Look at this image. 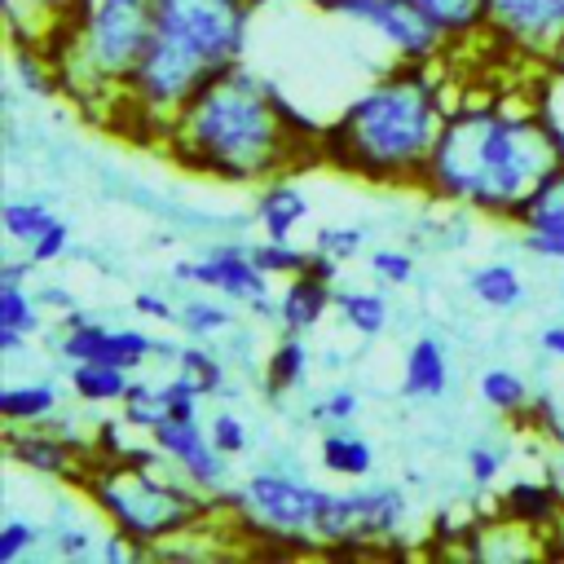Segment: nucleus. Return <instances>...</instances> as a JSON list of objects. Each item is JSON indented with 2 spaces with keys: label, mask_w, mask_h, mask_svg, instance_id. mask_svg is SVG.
<instances>
[{
  "label": "nucleus",
  "mask_w": 564,
  "mask_h": 564,
  "mask_svg": "<svg viewBox=\"0 0 564 564\" xmlns=\"http://www.w3.org/2000/svg\"><path fill=\"white\" fill-rule=\"evenodd\" d=\"M560 445H564V432H560Z\"/></svg>",
  "instance_id": "48"
},
{
  "label": "nucleus",
  "mask_w": 564,
  "mask_h": 564,
  "mask_svg": "<svg viewBox=\"0 0 564 564\" xmlns=\"http://www.w3.org/2000/svg\"><path fill=\"white\" fill-rule=\"evenodd\" d=\"M326 18L375 40L392 62H445V35L410 0H326Z\"/></svg>",
  "instance_id": "10"
},
{
  "label": "nucleus",
  "mask_w": 564,
  "mask_h": 564,
  "mask_svg": "<svg viewBox=\"0 0 564 564\" xmlns=\"http://www.w3.org/2000/svg\"><path fill=\"white\" fill-rule=\"evenodd\" d=\"M463 467H467V480L476 489H494L507 471V449L494 445V441H476V445L463 449Z\"/></svg>",
  "instance_id": "39"
},
{
  "label": "nucleus",
  "mask_w": 564,
  "mask_h": 564,
  "mask_svg": "<svg viewBox=\"0 0 564 564\" xmlns=\"http://www.w3.org/2000/svg\"><path fill=\"white\" fill-rule=\"evenodd\" d=\"M326 485L308 480L291 463H260L234 480L225 494L229 524H242L251 538L282 546V551H322L317 542V511Z\"/></svg>",
  "instance_id": "7"
},
{
  "label": "nucleus",
  "mask_w": 564,
  "mask_h": 564,
  "mask_svg": "<svg viewBox=\"0 0 564 564\" xmlns=\"http://www.w3.org/2000/svg\"><path fill=\"white\" fill-rule=\"evenodd\" d=\"M35 291H40V300L48 304V313H53V308H57V317H66V313H79V308H75V295H70L66 286H35Z\"/></svg>",
  "instance_id": "44"
},
{
  "label": "nucleus",
  "mask_w": 564,
  "mask_h": 564,
  "mask_svg": "<svg viewBox=\"0 0 564 564\" xmlns=\"http://www.w3.org/2000/svg\"><path fill=\"white\" fill-rule=\"evenodd\" d=\"M4 449L9 463L35 480H57V485H79L88 471V449L75 445L66 432H57L53 423H35V427H4Z\"/></svg>",
  "instance_id": "13"
},
{
  "label": "nucleus",
  "mask_w": 564,
  "mask_h": 564,
  "mask_svg": "<svg viewBox=\"0 0 564 564\" xmlns=\"http://www.w3.org/2000/svg\"><path fill=\"white\" fill-rule=\"evenodd\" d=\"M150 441L176 476H185L198 494L225 502V494L234 489V458L216 449L207 419H159L150 427Z\"/></svg>",
  "instance_id": "11"
},
{
  "label": "nucleus",
  "mask_w": 564,
  "mask_h": 564,
  "mask_svg": "<svg viewBox=\"0 0 564 564\" xmlns=\"http://www.w3.org/2000/svg\"><path fill=\"white\" fill-rule=\"evenodd\" d=\"M449 392V348L436 335H414L401 357V397L414 405H432Z\"/></svg>",
  "instance_id": "18"
},
{
  "label": "nucleus",
  "mask_w": 564,
  "mask_h": 564,
  "mask_svg": "<svg viewBox=\"0 0 564 564\" xmlns=\"http://www.w3.org/2000/svg\"><path fill=\"white\" fill-rule=\"evenodd\" d=\"M207 432H212V441H216L220 454H229V458H247L251 454V427H247L242 414H234V410L220 405V410H212Z\"/></svg>",
  "instance_id": "40"
},
{
  "label": "nucleus",
  "mask_w": 564,
  "mask_h": 564,
  "mask_svg": "<svg viewBox=\"0 0 564 564\" xmlns=\"http://www.w3.org/2000/svg\"><path fill=\"white\" fill-rule=\"evenodd\" d=\"M410 520V498L392 480H352V489H326L317 511L322 551L388 546Z\"/></svg>",
  "instance_id": "8"
},
{
  "label": "nucleus",
  "mask_w": 564,
  "mask_h": 564,
  "mask_svg": "<svg viewBox=\"0 0 564 564\" xmlns=\"http://www.w3.org/2000/svg\"><path fill=\"white\" fill-rule=\"evenodd\" d=\"M79 498L106 520V529L132 538L145 555L189 538L225 511V502L198 494L185 476L163 463H132V458H93L84 480L75 485Z\"/></svg>",
  "instance_id": "6"
},
{
  "label": "nucleus",
  "mask_w": 564,
  "mask_h": 564,
  "mask_svg": "<svg viewBox=\"0 0 564 564\" xmlns=\"http://www.w3.org/2000/svg\"><path fill=\"white\" fill-rule=\"evenodd\" d=\"M313 216V198L304 194V185L295 181V172H282L264 185H256V207H251V220L260 229V238H278V242H291L295 229Z\"/></svg>",
  "instance_id": "17"
},
{
  "label": "nucleus",
  "mask_w": 564,
  "mask_h": 564,
  "mask_svg": "<svg viewBox=\"0 0 564 564\" xmlns=\"http://www.w3.org/2000/svg\"><path fill=\"white\" fill-rule=\"evenodd\" d=\"M172 370H181L207 401H225V397H234V388H229V366H225V357L216 352V344L181 339Z\"/></svg>",
  "instance_id": "28"
},
{
  "label": "nucleus",
  "mask_w": 564,
  "mask_h": 564,
  "mask_svg": "<svg viewBox=\"0 0 564 564\" xmlns=\"http://www.w3.org/2000/svg\"><path fill=\"white\" fill-rule=\"evenodd\" d=\"M48 542V520L22 516V511H4L0 520V564H18L35 551H44Z\"/></svg>",
  "instance_id": "32"
},
{
  "label": "nucleus",
  "mask_w": 564,
  "mask_h": 564,
  "mask_svg": "<svg viewBox=\"0 0 564 564\" xmlns=\"http://www.w3.org/2000/svg\"><path fill=\"white\" fill-rule=\"evenodd\" d=\"M498 516H507V520L533 529L538 538H546L564 520V498L542 480H511L502 502H498Z\"/></svg>",
  "instance_id": "22"
},
{
  "label": "nucleus",
  "mask_w": 564,
  "mask_h": 564,
  "mask_svg": "<svg viewBox=\"0 0 564 564\" xmlns=\"http://www.w3.org/2000/svg\"><path fill=\"white\" fill-rule=\"evenodd\" d=\"M57 220H62L57 207L48 198H35V194H13L0 207V229H4L9 247H18V251H26L35 238H44Z\"/></svg>",
  "instance_id": "30"
},
{
  "label": "nucleus",
  "mask_w": 564,
  "mask_h": 564,
  "mask_svg": "<svg viewBox=\"0 0 564 564\" xmlns=\"http://www.w3.org/2000/svg\"><path fill=\"white\" fill-rule=\"evenodd\" d=\"M70 247H75V234H70V220H57L44 238H35L22 256L35 264V269H48V264H57V260H66L70 256Z\"/></svg>",
  "instance_id": "42"
},
{
  "label": "nucleus",
  "mask_w": 564,
  "mask_h": 564,
  "mask_svg": "<svg viewBox=\"0 0 564 564\" xmlns=\"http://www.w3.org/2000/svg\"><path fill=\"white\" fill-rule=\"evenodd\" d=\"M335 313H339V326L352 330L357 339H379L392 326V304L379 286H339Z\"/></svg>",
  "instance_id": "27"
},
{
  "label": "nucleus",
  "mask_w": 564,
  "mask_h": 564,
  "mask_svg": "<svg viewBox=\"0 0 564 564\" xmlns=\"http://www.w3.org/2000/svg\"><path fill=\"white\" fill-rule=\"evenodd\" d=\"M256 13L251 0H154V40L115 106V123L123 115L132 132L163 137L212 75L247 62Z\"/></svg>",
  "instance_id": "4"
},
{
  "label": "nucleus",
  "mask_w": 564,
  "mask_h": 564,
  "mask_svg": "<svg viewBox=\"0 0 564 564\" xmlns=\"http://www.w3.org/2000/svg\"><path fill=\"white\" fill-rule=\"evenodd\" d=\"M256 9H278V4H304V9H322L326 0H251Z\"/></svg>",
  "instance_id": "47"
},
{
  "label": "nucleus",
  "mask_w": 564,
  "mask_h": 564,
  "mask_svg": "<svg viewBox=\"0 0 564 564\" xmlns=\"http://www.w3.org/2000/svg\"><path fill=\"white\" fill-rule=\"evenodd\" d=\"M66 507H70V498L62 494L53 502V516H48V542H44V551L53 560H101V538H106V529H97L101 516L93 511L88 520H79Z\"/></svg>",
  "instance_id": "24"
},
{
  "label": "nucleus",
  "mask_w": 564,
  "mask_h": 564,
  "mask_svg": "<svg viewBox=\"0 0 564 564\" xmlns=\"http://www.w3.org/2000/svg\"><path fill=\"white\" fill-rule=\"evenodd\" d=\"M313 366H317V357H313V348H308V335H282V330H278V344H273L269 357H264V397H269L273 405H282L286 397L304 392Z\"/></svg>",
  "instance_id": "20"
},
{
  "label": "nucleus",
  "mask_w": 564,
  "mask_h": 564,
  "mask_svg": "<svg viewBox=\"0 0 564 564\" xmlns=\"http://www.w3.org/2000/svg\"><path fill=\"white\" fill-rule=\"evenodd\" d=\"M538 348H542L546 357H555V361H564V322H555V326H546V330L538 335Z\"/></svg>",
  "instance_id": "45"
},
{
  "label": "nucleus",
  "mask_w": 564,
  "mask_h": 564,
  "mask_svg": "<svg viewBox=\"0 0 564 564\" xmlns=\"http://www.w3.org/2000/svg\"><path fill=\"white\" fill-rule=\"evenodd\" d=\"M361 414V392L352 383H330L313 397L308 405V419L322 423V427H339V423H352Z\"/></svg>",
  "instance_id": "35"
},
{
  "label": "nucleus",
  "mask_w": 564,
  "mask_h": 564,
  "mask_svg": "<svg viewBox=\"0 0 564 564\" xmlns=\"http://www.w3.org/2000/svg\"><path fill=\"white\" fill-rule=\"evenodd\" d=\"M317 463H322L326 476L370 480V471H375V445L352 423H339V427H326L317 436Z\"/></svg>",
  "instance_id": "23"
},
{
  "label": "nucleus",
  "mask_w": 564,
  "mask_h": 564,
  "mask_svg": "<svg viewBox=\"0 0 564 564\" xmlns=\"http://www.w3.org/2000/svg\"><path fill=\"white\" fill-rule=\"evenodd\" d=\"M132 383V370L110 366V361H70L66 366V388L84 405H119Z\"/></svg>",
  "instance_id": "29"
},
{
  "label": "nucleus",
  "mask_w": 564,
  "mask_h": 564,
  "mask_svg": "<svg viewBox=\"0 0 564 564\" xmlns=\"http://www.w3.org/2000/svg\"><path fill=\"white\" fill-rule=\"evenodd\" d=\"M366 269H370V278H375L379 286H410L419 264H414V251L383 242V247L366 251Z\"/></svg>",
  "instance_id": "36"
},
{
  "label": "nucleus",
  "mask_w": 564,
  "mask_h": 564,
  "mask_svg": "<svg viewBox=\"0 0 564 564\" xmlns=\"http://www.w3.org/2000/svg\"><path fill=\"white\" fill-rule=\"evenodd\" d=\"M560 163L564 145L542 101L463 97L445 115L419 189L432 203L511 225Z\"/></svg>",
  "instance_id": "2"
},
{
  "label": "nucleus",
  "mask_w": 564,
  "mask_h": 564,
  "mask_svg": "<svg viewBox=\"0 0 564 564\" xmlns=\"http://www.w3.org/2000/svg\"><path fill=\"white\" fill-rule=\"evenodd\" d=\"M467 295L494 313H511L529 300V286H524V273L511 264V260H489V264H476L467 273Z\"/></svg>",
  "instance_id": "26"
},
{
  "label": "nucleus",
  "mask_w": 564,
  "mask_h": 564,
  "mask_svg": "<svg viewBox=\"0 0 564 564\" xmlns=\"http://www.w3.org/2000/svg\"><path fill=\"white\" fill-rule=\"evenodd\" d=\"M172 282L176 286H198V291H216L225 300H234L238 308H247L251 317H278V286L273 278L256 264L251 242L238 238H220L212 247H203L198 256H185L172 264Z\"/></svg>",
  "instance_id": "9"
},
{
  "label": "nucleus",
  "mask_w": 564,
  "mask_h": 564,
  "mask_svg": "<svg viewBox=\"0 0 564 564\" xmlns=\"http://www.w3.org/2000/svg\"><path fill=\"white\" fill-rule=\"evenodd\" d=\"M185 339H203V344H216L225 339L229 330H238V304L216 295V291H198L189 286L185 300H176V322H172Z\"/></svg>",
  "instance_id": "21"
},
{
  "label": "nucleus",
  "mask_w": 564,
  "mask_h": 564,
  "mask_svg": "<svg viewBox=\"0 0 564 564\" xmlns=\"http://www.w3.org/2000/svg\"><path fill=\"white\" fill-rule=\"evenodd\" d=\"M441 62H392L375 70L322 128L326 167L388 189H419L449 115Z\"/></svg>",
  "instance_id": "3"
},
{
  "label": "nucleus",
  "mask_w": 564,
  "mask_h": 564,
  "mask_svg": "<svg viewBox=\"0 0 564 564\" xmlns=\"http://www.w3.org/2000/svg\"><path fill=\"white\" fill-rule=\"evenodd\" d=\"M542 555H560V560H564V520L542 538Z\"/></svg>",
  "instance_id": "46"
},
{
  "label": "nucleus",
  "mask_w": 564,
  "mask_h": 564,
  "mask_svg": "<svg viewBox=\"0 0 564 564\" xmlns=\"http://www.w3.org/2000/svg\"><path fill=\"white\" fill-rule=\"evenodd\" d=\"M119 414H123V423H128L132 432L150 436V427L163 419L159 383H154V379H141V375H132V383H128V392H123V401H119Z\"/></svg>",
  "instance_id": "34"
},
{
  "label": "nucleus",
  "mask_w": 564,
  "mask_h": 564,
  "mask_svg": "<svg viewBox=\"0 0 564 564\" xmlns=\"http://www.w3.org/2000/svg\"><path fill=\"white\" fill-rule=\"evenodd\" d=\"M132 313H141L145 322H176V304L163 291H137L132 295Z\"/></svg>",
  "instance_id": "43"
},
{
  "label": "nucleus",
  "mask_w": 564,
  "mask_h": 564,
  "mask_svg": "<svg viewBox=\"0 0 564 564\" xmlns=\"http://www.w3.org/2000/svg\"><path fill=\"white\" fill-rule=\"evenodd\" d=\"M0 4H4V18H9L13 35L22 31V22H35V48L48 40L57 13L66 9V0H0Z\"/></svg>",
  "instance_id": "38"
},
{
  "label": "nucleus",
  "mask_w": 564,
  "mask_h": 564,
  "mask_svg": "<svg viewBox=\"0 0 564 564\" xmlns=\"http://www.w3.org/2000/svg\"><path fill=\"white\" fill-rule=\"evenodd\" d=\"M251 256H256V264H260L273 282H282V278H295V273H304V269H308L313 247H300L295 238H291V242L260 238V242H251Z\"/></svg>",
  "instance_id": "33"
},
{
  "label": "nucleus",
  "mask_w": 564,
  "mask_h": 564,
  "mask_svg": "<svg viewBox=\"0 0 564 564\" xmlns=\"http://www.w3.org/2000/svg\"><path fill=\"white\" fill-rule=\"evenodd\" d=\"M520 247L538 260H564V163L524 198L520 216L511 220Z\"/></svg>",
  "instance_id": "14"
},
{
  "label": "nucleus",
  "mask_w": 564,
  "mask_h": 564,
  "mask_svg": "<svg viewBox=\"0 0 564 564\" xmlns=\"http://www.w3.org/2000/svg\"><path fill=\"white\" fill-rule=\"evenodd\" d=\"M322 128L326 123L304 119L256 66L238 62L212 75L159 141L185 172L225 185H264L304 163H322Z\"/></svg>",
  "instance_id": "1"
},
{
  "label": "nucleus",
  "mask_w": 564,
  "mask_h": 564,
  "mask_svg": "<svg viewBox=\"0 0 564 564\" xmlns=\"http://www.w3.org/2000/svg\"><path fill=\"white\" fill-rule=\"evenodd\" d=\"M57 414H62V383L53 375L9 379L0 388V419H4V427H35V423H53Z\"/></svg>",
  "instance_id": "19"
},
{
  "label": "nucleus",
  "mask_w": 564,
  "mask_h": 564,
  "mask_svg": "<svg viewBox=\"0 0 564 564\" xmlns=\"http://www.w3.org/2000/svg\"><path fill=\"white\" fill-rule=\"evenodd\" d=\"M335 291H339V282L322 278L317 269L282 278V286H278V317H273L278 330L282 335H313L326 322V313H335Z\"/></svg>",
  "instance_id": "16"
},
{
  "label": "nucleus",
  "mask_w": 564,
  "mask_h": 564,
  "mask_svg": "<svg viewBox=\"0 0 564 564\" xmlns=\"http://www.w3.org/2000/svg\"><path fill=\"white\" fill-rule=\"evenodd\" d=\"M44 330H48V304L40 300L31 278H0V357L18 366Z\"/></svg>",
  "instance_id": "15"
},
{
  "label": "nucleus",
  "mask_w": 564,
  "mask_h": 564,
  "mask_svg": "<svg viewBox=\"0 0 564 564\" xmlns=\"http://www.w3.org/2000/svg\"><path fill=\"white\" fill-rule=\"evenodd\" d=\"M476 392H480V401H485L494 414H507V419L533 410V388H529V379L516 375V370H507V366H489V370H480Z\"/></svg>",
  "instance_id": "31"
},
{
  "label": "nucleus",
  "mask_w": 564,
  "mask_h": 564,
  "mask_svg": "<svg viewBox=\"0 0 564 564\" xmlns=\"http://www.w3.org/2000/svg\"><path fill=\"white\" fill-rule=\"evenodd\" d=\"M489 40L516 57L564 62V0H485Z\"/></svg>",
  "instance_id": "12"
},
{
  "label": "nucleus",
  "mask_w": 564,
  "mask_h": 564,
  "mask_svg": "<svg viewBox=\"0 0 564 564\" xmlns=\"http://www.w3.org/2000/svg\"><path fill=\"white\" fill-rule=\"evenodd\" d=\"M410 4L445 35L449 48L489 35V9H485V0H410Z\"/></svg>",
  "instance_id": "25"
},
{
  "label": "nucleus",
  "mask_w": 564,
  "mask_h": 564,
  "mask_svg": "<svg viewBox=\"0 0 564 564\" xmlns=\"http://www.w3.org/2000/svg\"><path fill=\"white\" fill-rule=\"evenodd\" d=\"M159 401H163V419H198L207 397L181 370H172L167 379H159Z\"/></svg>",
  "instance_id": "41"
},
{
  "label": "nucleus",
  "mask_w": 564,
  "mask_h": 564,
  "mask_svg": "<svg viewBox=\"0 0 564 564\" xmlns=\"http://www.w3.org/2000/svg\"><path fill=\"white\" fill-rule=\"evenodd\" d=\"M154 40V0H66L40 53L75 101H123Z\"/></svg>",
  "instance_id": "5"
},
{
  "label": "nucleus",
  "mask_w": 564,
  "mask_h": 564,
  "mask_svg": "<svg viewBox=\"0 0 564 564\" xmlns=\"http://www.w3.org/2000/svg\"><path fill=\"white\" fill-rule=\"evenodd\" d=\"M308 247L330 256V260H339V264H348V260H357L366 251V225H317Z\"/></svg>",
  "instance_id": "37"
}]
</instances>
